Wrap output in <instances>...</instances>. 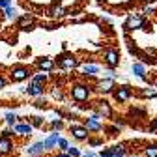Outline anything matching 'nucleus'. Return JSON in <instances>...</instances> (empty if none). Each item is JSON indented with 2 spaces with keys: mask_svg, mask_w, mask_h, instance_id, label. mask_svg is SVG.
Returning <instances> with one entry per match:
<instances>
[{
  "mask_svg": "<svg viewBox=\"0 0 157 157\" xmlns=\"http://www.w3.org/2000/svg\"><path fill=\"white\" fill-rule=\"evenodd\" d=\"M90 95H92V92H90V86H86V84H75V86H71V97L77 103L88 101Z\"/></svg>",
  "mask_w": 157,
  "mask_h": 157,
  "instance_id": "f257e3e1",
  "label": "nucleus"
},
{
  "mask_svg": "<svg viewBox=\"0 0 157 157\" xmlns=\"http://www.w3.org/2000/svg\"><path fill=\"white\" fill-rule=\"evenodd\" d=\"M144 17L142 15H139V13H129V17L125 19V25H124V28H125V32H131V30H140L142 26H144Z\"/></svg>",
  "mask_w": 157,
  "mask_h": 157,
  "instance_id": "f03ea898",
  "label": "nucleus"
},
{
  "mask_svg": "<svg viewBox=\"0 0 157 157\" xmlns=\"http://www.w3.org/2000/svg\"><path fill=\"white\" fill-rule=\"evenodd\" d=\"M112 95H114V99H116L118 103H127L131 97H133V88H131L129 84H122V86H118V88L112 92Z\"/></svg>",
  "mask_w": 157,
  "mask_h": 157,
  "instance_id": "7ed1b4c3",
  "label": "nucleus"
},
{
  "mask_svg": "<svg viewBox=\"0 0 157 157\" xmlns=\"http://www.w3.org/2000/svg\"><path fill=\"white\" fill-rule=\"evenodd\" d=\"M94 112L101 114V116H103V120H105V118H112V114H114L110 103L105 101V99H97V101L94 103Z\"/></svg>",
  "mask_w": 157,
  "mask_h": 157,
  "instance_id": "20e7f679",
  "label": "nucleus"
},
{
  "mask_svg": "<svg viewBox=\"0 0 157 157\" xmlns=\"http://www.w3.org/2000/svg\"><path fill=\"white\" fill-rule=\"evenodd\" d=\"M103 62H105L110 69L118 67V64H120V52H118L116 49H109V51H105V52H103Z\"/></svg>",
  "mask_w": 157,
  "mask_h": 157,
  "instance_id": "39448f33",
  "label": "nucleus"
},
{
  "mask_svg": "<svg viewBox=\"0 0 157 157\" xmlns=\"http://www.w3.org/2000/svg\"><path fill=\"white\" fill-rule=\"evenodd\" d=\"M69 131H71V136L75 140H88L90 139V131L84 127V125H78V124H73L71 127H69Z\"/></svg>",
  "mask_w": 157,
  "mask_h": 157,
  "instance_id": "423d86ee",
  "label": "nucleus"
},
{
  "mask_svg": "<svg viewBox=\"0 0 157 157\" xmlns=\"http://www.w3.org/2000/svg\"><path fill=\"white\" fill-rule=\"evenodd\" d=\"M30 75H32L30 69L25 67V66H17V67H13L11 73H10V77H11L13 82H21V81H25V78H28Z\"/></svg>",
  "mask_w": 157,
  "mask_h": 157,
  "instance_id": "0eeeda50",
  "label": "nucleus"
},
{
  "mask_svg": "<svg viewBox=\"0 0 157 157\" xmlns=\"http://www.w3.org/2000/svg\"><path fill=\"white\" fill-rule=\"evenodd\" d=\"M15 150V144L11 140V136H2L0 135V157H6Z\"/></svg>",
  "mask_w": 157,
  "mask_h": 157,
  "instance_id": "6e6552de",
  "label": "nucleus"
},
{
  "mask_svg": "<svg viewBox=\"0 0 157 157\" xmlns=\"http://www.w3.org/2000/svg\"><path fill=\"white\" fill-rule=\"evenodd\" d=\"M114 78H101L99 82L95 84V90L101 92V94H112L114 92Z\"/></svg>",
  "mask_w": 157,
  "mask_h": 157,
  "instance_id": "1a4fd4ad",
  "label": "nucleus"
},
{
  "mask_svg": "<svg viewBox=\"0 0 157 157\" xmlns=\"http://www.w3.org/2000/svg\"><path fill=\"white\" fill-rule=\"evenodd\" d=\"M77 58L75 56H71V54H66V56H62L60 58V62H58V66H60L64 71H71V69H75L77 67Z\"/></svg>",
  "mask_w": 157,
  "mask_h": 157,
  "instance_id": "9d476101",
  "label": "nucleus"
},
{
  "mask_svg": "<svg viewBox=\"0 0 157 157\" xmlns=\"http://www.w3.org/2000/svg\"><path fill=\"white\" fill-rule=\"evenodd\" d=\"M43 151H45V144H43V140H39V142H34V144L26 146V155H28V157L43 155Z\"/></svg>",
  "mask_w": 157,
  "mask_h": 157,
  "instance_id": "9b49d317",
  "label": "nucleus"
},
{
  "mask_svg": "<svg viewBox=\"0 0 157 157\" xmlns=\"http://www.w3.org/2000/svg\"><path fill=\"white\" fill-rule=\"evenodd\" d=\"M131 73H133L135 77H139L140 81H148V75H146V66H144V64H140V62L131 64Z\"/></svg>",
  "mask_w": 157,
  "mask_h": 157,
  "instance_id": "f8f14e48",
  "label": "nucleus"
},
{
  "mask_svg": "<svg viewBox=\"0 0 157 157\" xmlns=\"http://www.w3.org/2000/svg\"><path fill=\"white\" fill-rule=\"evenodd\" d=\"M32 25H34V15H30V13L21 15L17 21V28H21V30H28V28H32Z\"/></svg>",
  "mask_w": 157,
  "mask_h": 157,
  "instance_id": "ddd939ff",
  "label": "nucleus"
},
{
  "mask_svg": "<svg viewBox=\"0 0 157 157\" xmlns=\"http://www.w3.org/2000/svg\"><path fill=\"white\" fill-rule=\"evenodd\" d=\"M32 131H34V125L32 124H17L13 127V133L19 135V136H30Z\"/></svg>",
  "mask_w": 157,
  "mask_h": 157,
  "instance_id": "4468645a",
  "label": "nucleus"
},
{
  "mask_svg": "<svg viewBox=\"0 0 157 157\" xmlns=\"http://www.w3.org/2000/svg\"><path fill=\"white\" fill-rule=\"evenodd\" d=\"M58 140H60V133L58 131H52L47 139L43 140V144H45V150H52V148H56L58 146Z\"/></svg>",
  "mask_w": 157,
  "mask_h": 157,
  "instance_id": "2eb2a0df",
  "label": "nucleus"
},
{
  "mask_svg": "<svg viewBox=\"0 0 157 157\" xmlns=\"http://www.w3.org/2000/svg\"><path fill=\"white\" fill-rule=\"evenodd\" d=\"M84 127H86L90 133L103 131V124H101V122H97V120H94V118H86V122H84Z\"/></svg>",
  "mask_w": 157,
  "mask_h": 157,
  "instance_id": "dca6fc26",
  "label": "nucleus"
},
{
  "mask_svg": "<svg viewBox=\"0 0 157 157\" xmlns=\"http://www.w3.org/2000/svg\"><path fill=\"white\" fill-rule=\"evenodd\" d=\"M81 71H82L84 77H95L97 73H99V66H95V64H84L81 67Z\"/></svg>",
  "mask_w": 157,
  "mask_h": 157,
  "instance_id": "f3484780",
  "label": "nucleus"
},
{
  "mask_svg": "<svg viewBox=\"0 0 157 157\" xmlns=\"http://www.w3.org/2000/svg\"><path fill=\"white\" fill-rule=\"evenodd\" d=\"M26 92H28V95H32V97H41V95H43V92H45V88H43L41 84L32 82V84L26 88Z\"/></svg>",
  "mask_w": 157,
  "mask_h": 157,
  "instance_id": "a211bd4d",
  "label": "nucleus"
},
{
  "mask_svg": "<svg viewBox=\"0 0 157 157\" xmlns=\"http://www.w3.org/2000/svg\"><path fill=\"white\" fill-rule=\"evenodd\" d=\"M37 67L43 69V71H51L54 67V62L51 60V58H43V60H37Z\"/></svg>",
  "mask_w": 157,
  "mask_h": 157,
  "instance_id": "6ab92c4d",
  "label": "nucleus"
},
{
  "mask_svg": "<svg viewBox=\"0 0 157 157\" xmlns=\"http://www.w3.org/2000/svg\"><path fill=\"white\" fill-rule=\"evenodd\" d=\"M17 118H19V116H17L15 112H6V114H4L6 124H8V125H11V127H15V125H17Z\"/></svg>",
  "mask_w": 157,
  "mask_h": 157,
  "instance_id": "aec40b11",
  "label": "nucleus"
},
{
  "mask_svg": "<svg viewBox=\"0 0 157 157\" xmlns=\"http://www.w3.org/2000/svg\"><path fill=\"white\" fill-rule=\"evenodd\" d=\"M66 13H67V11H66L62 6H54V8L49 11V15H51V17H64Z\"/></svg>",
  "mask_w": 157,
  "mask_h": 157,
  "instance_id": "412c9836",
  "label": "nucleus"
},
{
  "mask_svg": "<svg viewBox=\"0 0 157 157\" xmlns=\"http://www.w3.org/2000/svg\"><path fill=\"white\" fill-rule=\"evenodd\" d=\"M142 97H148V99H151V97H157V88H155V86L144 88V90H142Z\"/></svg>",
  "mask_w": 157,
  "mask_h": 157,
  "instance_id": "4be33fe9",
  "label": "nucleus"
},
{
  "mask_svg": "<svg viewBox=\"0 0 157 157\" xmlns=\"http://www.w3.org/2000/svg\"><path fill=\"white\" fill-rule=\"evenodd\" d=\"M144 157H157V146H148V148H144Z\"/></svg>",
  "mask_w": 157,
  "mask_h": 157,
  "instance_id": "5701e85b",
  "label": "nucleus"
},
{
  "mask_svg": "<svg viewBox=\"0 0 157 157\" xmlns=\"http://www.w3.org/2000/svg\"><path fill=\"white\" fill-rule=\"evenodd\" d=\"M66 153H67V155H71V157H82L81 150H78V148H75V146H69V148L66 150Z\"/></svg>",
  "mask_w": 157,
  "mask_h": 157,
  "instance_id": "b1692460",
  "label": "nucleus"
},
{
  "mask_svg": "<svg viewBox=\"0 0 157 157\" xmlns=\"http://www.w3.org/2000/svg\"><path fill=\"white\" fill-rule=\"evenodd\" d=\"M45 81H47V75L45 73H39V75H36L34 78H32V82H36V84H45Z\"/></svg>",
  "mask_w": 157,
  "mask_h": 157,
  "instance_id": "393cba45",
  "label": "nucleus"
},
{
  "mask_svg": "<svg viewBox=\"0 0 157 157\" xmlns=\"http://www.w3.org/2000/svg\"><path fill=\"white\" fill-rule=\"evenodd\" d=\"M51 127H52V131H60L64 127V122L60 120V118H58V120H52L51 122Z\"/></svg>",
  "mask_w": 157,
  "mask_h": 157,
  "instance_id": "a878e982",
  "label": "nucleus"
},
{
  "mask_svg": "<svg viewBox=\"0 0 157 157\" xmlns=\"http://www.w3.org/2000/svg\"><path fill=\"white\" fill-rule=\"evenodd\" d=\"M120 129H122L120 125H110V127H107L105 131H107V135H109V136H114L116 133H120Z\"/></svg>",
  "mask_w": 157,
  "mask_h": 157,
  "instance_id": "bb28decb",
  "label": "nucleus"
},
{
  "mask_svg": "<svg viewBox=\"0 0 157 157\" xmlns=\"http://www.w3.org/2000/svg\"><path fill=\"white\" fill-rule=\"evenodd\" d=\"M4 13H6V17H8V19H13V17H17V10H15L13 6H10L8 10H4Z\"/></svg>",
  "mask_w": 157,
  "mask_h": 157,
  "instance_id": "cd10ccee",
  "label": "nucleus"
},
{
  "mask_svg": "<svg viewBox=\"0 0 157 157\" xmlns=\"http://www.w3.org/2000/svg\"><path fill=\"white\" fill-rule=\"evenodd\" d=\"M58 148H60V150H67V148H69V142H67V139L60 136V140H58Z\"/></svg>",
  "mask_w": 157,
  "mask_h": 157,
  "instance_id": "c85d7f7f",
  "label": "nucleus"
},
{
  "mask_svg": "<svg viewBox=\"0 0 157 157\" xmlns=\"http://www.w3.org/2000/svg\"><path fill=\"white\" fill-rule=\"evenodd\" d=\"M112 155H114V146L112 148H107V150H103L99 153V157H112Z\"/></svg>",
  "mask_w": 157,
  "mask_h": 157,
  "instance_id": "c756f323",
  "label": "nucleus"
},
{
  "mask_svg": "<svg viewBox=\"0 0 157 157\" xmlns=\"http://www.w3.org/2000/svg\"><path fill=\"white\" fill-rule=\"evenodd\" d=\"M88 144H90L92 148H95V146L103 144V139H88Z\"/></svg>",
  "mask_w": 157,
  "mask_h": 157,
  "instance_id": "7c9ffc66",
  "label": "nucleus"
},
{
  "mask_svg": "<svg viewBox=\"0 0 157 157\" xmlns=\"http://www.w3.org/2000/svg\"><path fill=\"white\" fill-rule=\"evenodd\" d=\"M32 125L34 127H39V125H43V120L39 116H32Z\"/></svg>",
  "mask_w": 157,
  "mask_h": 157,
  "instance_id": "2f4dec72",
  "label": "nucleus"
},
{
  "mask_svg": "<svg viewBox=\"0 0 157 157\" xmlns=\"http://www.w3.org/2000/svg\"><path fill=\"white\" fill-rule=\"evenodd\" d=\"M52 97H54V99H60V101H64V94H62L60 90H52Z\"/></svg>",
  "mask_w": 157,
  "mask_h": 157,
  "instance_id": "473e14b6",
  "label": "nucleus"
},
{
  "mask_svg": "<svg viewBox=\"0 0 157 157\" xmlns=\"http://www.w3.org/2000/svg\"><path fill=\"white\" fill-rule=\"evenodd\" d=\"M11 6V0H0V8L2 10H8Z\"/></svg>",
  "mask_w": 157,
  "mask_h": 157,
  "instance_id": "72a5a7b5",
  "label": "nucleus"
},
{
  "mask_svg": "<svg viewBox=\"0 0 157 157\" xmlns=\"http://www.w3.org/2000/svg\"><path fill=\"white\" fill-rule=\"evenodd\" d=\"M142 13L151 15V13H153V8H151V6H144V8H142Z\"/></svg>",
  "mask_w": 157,
  "mask_h": 157,
  "instance_id": "f704fd0d",
  "label": "nucleus"
},
{
  "mask_svg": "<svg viewBox=\"0 0 157 157\" xmlns=\"http://www.w3.org/2000/svg\"><path fill=\"white\" fill-rule=\"evenodd\" d=\"M151 131L157 133V118H153V120H151Z\"/></svg>",
  "mask_w": 157,
  "mask_h": 157,
  "instance_id": "c9c22d12",
  "label": "nucleus"
},
{
  "mask_svg": "<svg viewBox=\"0 0 157 157\" xmlns=\"http://www.w3.org/2000/svg\"><path fill=\"white\" fill-rule=\"evenodd\" d=\"M4 86H6V78L0 77V90H4Z\"/></svg>",
  "mask_w": 157,
  "mask_h": 157,
  "instance_id": "e433bc0d",
  "label": "nucleus"
},
{
  "mask_svg": "<svg viewBox=\"0 0 157 157\" xmlns=\"http://www.w3.org/2000/svg\"><path fill=\"white\" fill-rule=\"evenodd\" d=\"M82 157H95V153L94 151H88V153H82Z\"/></svg>",
  "mask_w": 157,
  "mask_h": 157,
  "instance_id": "4c0bfd02",
  "label": "nucleus"
},
{
  "mask_svg": "<svg viewBox=\"0 0 157 157\" xmlns=\"http://www.w3.org/2000/svg\"><path fill=\"white\" fill-rule=\"evenodd\" d=\"M54 157H71V155H67V153H58V155H54Z\"/></svg>",
  "mask_w": 157,
  "mask_h": 157,
  "instance_id": "58836bf2",
  "label": "nucleus"
},
{
  "mask_svg": "<svg viewBox=\"0 0 157 157\" xmlns=\"http://www.w3.org/2000/svg\"><path fill=\"white\" fill-rule=\"evenodd\" d=\"M37 157H43V155H37Z\"/></svg>",
  "mask_w": 157,
  "mask_h": 157,
  "instance_id": "ea45409f",
  "label": "nucleus"
}]
</instances>
